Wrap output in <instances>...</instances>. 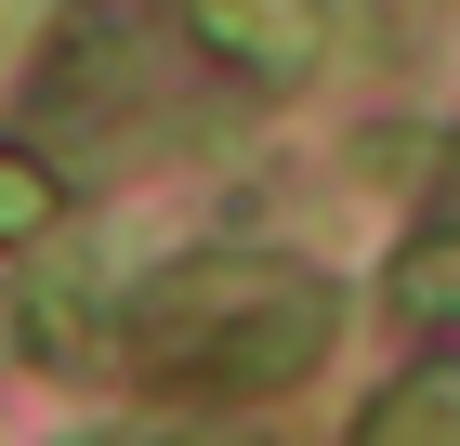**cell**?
<instances>
[{
  "instance_id": "cell-1",
  "label": "cell",
  "mask_w": 460,
  "mask_h": 446,
  "mask_svg": "<svg viewBox=\"0 0 460 446\" xmlns=\"http://www.w3.org/2000/svg\"><path fill=\"white\" fill-rule=\"evenodd\" d=\"M329 275H289V263H237V249H211V263H172L158 289L132 302V368L172 380V394H277V380H303L329 354Z\"/></svg>"
},
{
  "instance_id": "cell-3",
  "label": "cell",
  "mask_w": 460,
  "mask_h": 446,
  "mask_svg": "<svg viewBox=\"0 0 460 446\" xmlns=\"http://www.w3.org/2000/svg\"><path fill=\"white\" fill-rule=\"evenodd\" d=\"M53 223H66V184H53V158L0 144V249H40Z\"/></svg>"
},
{
  "instance_id": "cell-4",
  "label": "cell",
  "mask_w": 460,
  "mask_h": 446,
  "mask_svg": "<svg viewBox=\"0 0 460 446\" xmlns=\"http://www.w3.org/2000/svg\"><path fill=\"white\" fill-rule=\"evenodd\" d=\"M394 302L421 315V328H460V237H421L408 275H394Z\"/></svg>"
},
{
  "instance_id": "cell-2",
  "label": "cell",
  "mask_w": 460,
  "mask_h": 446,
  "mask_svg": "<svg viewBox=\"0 0 460 446\" xmlns=\"http://www.w3.org/2000/svg\"><path fill=\"white\" fill-rule=\"evenodd\" d=\"M184 27H198L211 66L263 79V92H289V79L329 66V0H184Z\"/></svg>"
}]
</instances>
